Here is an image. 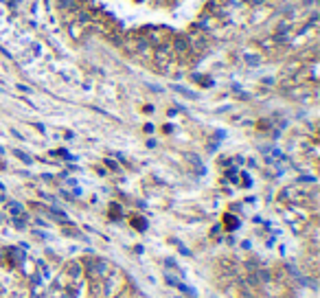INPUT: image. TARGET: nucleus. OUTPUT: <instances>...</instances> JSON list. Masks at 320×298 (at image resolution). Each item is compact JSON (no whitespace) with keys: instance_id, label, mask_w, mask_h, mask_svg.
<instances>
[{"instance_id":"obj_1","label":"nucleus","mask_w":320,"mask_h":298,"mask_svg":"<svg viewBox=\"0 0 320 298\" xmlns=\"http://www.w3.org/2000/svg\"><path fill=\"white\" fill-rule=\"evenodd\" d=\"M173 90H178L180 94L189 96V99H195V92H189V90H186V88H182V86H173Z\"/></svg>"},{"instance_id":"obj_2","label":"nucleus","mask_w":320,"mask_h":298,"mask_svg":"<svg viewBox=\"0 0 320 298\" xmlns=\"http://www.w3.org/2000/svg\"><path fill=\"white\" fill-rule=\"evenodd\" d=\"M16 156H18V158H22L24 162H31V158H29L27 154H22V151H16Z\"/></svg>"},{"instance_id":"obj_3","label":"nucleus","mask_w":320,"mask_h":298,"mask_svg":"<svg viewBox=\"0 0 320 298\" xmlns=\"http://www.w3.org/2000/svg\"><path fill=\"white\" fill-rule=\"evenodd\" d=\"M246 59H248V64H259V62H261V59H259V57H246Z\"/></svg>"},{"instance_id":"obj_4","label":"nucleus","mask_w":320,"mask_h":298,"mask_svg":"<svg viewBox=\"0 0 320 298\" xmlns=\"http://www.w3.org/2000/svg\"><path fill=\"white\" fill-rule=\"evenodd\" d=\"M11 213H14V215H18V213H20V206H18V204H11Z\"/></svg>"},{"instance_id":"obj_5","label":"nucleus","mask_w":320,"mask_h":298,"mask_svg":"<svg viewBox=\"0 0 320 298\" xmlns=\"http://www.w3.org/2000/svg\"><path fill=\"white\" fill-rule=\"evenodd\" d=\"M213 298H217V296H213Z\"/></svg>"}]
</instances>
